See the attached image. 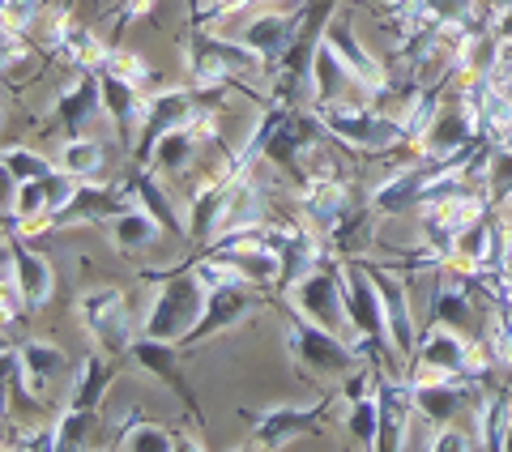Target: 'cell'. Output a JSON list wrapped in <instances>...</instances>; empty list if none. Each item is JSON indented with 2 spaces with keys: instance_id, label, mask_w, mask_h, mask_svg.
<instances>
[{
  "instance_id": "1",
  "label": "cell",
  "mask_w": 512,
  "mask_h": 452,
  "mask_svg": "<svg viewBox=\"0 0 512 452\" xmlns=\"http://www.w3.org/2000/svg\"><path fill=\"white\" fill-rule=\"evenodd\" d=\"M205 295L210 286L201 282L197 269H184V273H171V278L158 282L154 290V303L146 312V325L141 333L146 337H158V342H188V333L197 329V320L205 312Z\"/></svg>"
},
{
  "instance_id": "2",
  "label": "cell",
  "mask_w": 512,
  "mask_h": 452,
  "mask_svg": "<svg viewBox=\"0 0 512 452\" xmlns=\"http://www.w3.org/2000/svg\"><path fill=\"white\" fill-rule=\"evenodd\" d=\"M316 124L363 154H384L393 145L410 141L406 120L380 116V111H367V107H350V103H316Z\"/></svg>"
},
{
  "instance_id": "3",
  "label": "cell",
  "mask_w": 512,
  "mask_h": 452,
  "mask_svg": "<svg viewBox=\"0 0 512 452\" xmlns=\"http://www.w3.org/2000/svg\"><path fill=\"white\" fill-rule=\"evenodd\" d=\"M252 69H265L252 47L205 35L201 22L188 35V77L197 90H222L235 73H252Z\"/></svg>"
},
{
  "instance_id": "4",
  "label": "cell",
  "mask_w": 512,
  "mask_h": 452,
  "mask_svg": "<svg viewBox=\"0 0 512 452\" xmlns=\"http://www.w3.org/2000/svg\"><path fill=\"white\" fill-rule=\"evenodd\" d=\"M338 282H342L346 316H350V329H355L359 346L393 350L389 325H384V299H380V286L372 278V269H367L363 261H338Z\"/></svg>"
},
{
  "instance_id": "5",
  "label": "cell",
  "mask_w": 512,
  "mask_h": 452,
  "mask_svg": "<svg viewBox=\"0 0 512 452\" xmlns=\"http://www.w3.org/2000/svg\"><path fill=\"white\" fill-rule=\"evenodd\" d=\"M77 316H82V325L90 329V342L107 350L111 359H120V354H128V346L137 342L133 337V316H128V303L120 290H86L82 299H77Z\"/></svg>"
},
{
  "instance_id": "6",
  "label": "cell",
  "mask_w": 512,
  "mask_h": 452,
  "mask_svg": "<svg viewBox=\"0 0 512 452\" xmlns=\"http://www.w3.org/2000/svg\"><path fill=\"white\" fill-rule=\"evenodd\" d=\"M286 342H291L295 359L308 363L312 371H333V376H342V371H355L363 363L359 346H350L342 333L312 325L308 316H291V320H286Z\"/></svg>"
},
{
  "instance_id": "7",
  "label": "cell",
  "mask_w": 512,
  "mask_h": 452,
  "mask_svg": "<svg viewBox=\"0 0 512 452\" xmlns=\"http://www.w3.org/2000/svg\"><path fill=\"white\" fill-rule=\"evenodd\" d=\"M291 299H295V312L308 316L312 325L320 329H333V333H350L355 337V329H350V316H346V299H342V282H338V269H325L316 265L308 278H299L291 286ZM359 346V337H355Z\"/></svg>"
},
{
  "instance_id": "8",
  "label": "cell",
  "mask_w": 512,
  "mask_h": 452,
  "mask_svg": "<svg viewBox=\"0 0 512 452\" xmlns=\"http://www.w3.org/2000/svg\"><path fill=\"white\" fill-rule=\"evenodd\" d=\"M5 278H18V295L26 303V312H39L52 303L56 295V269L47 256L30 252L22 239H13V231H5Z\"/></svg>"
},
{
  "instance_id": "9",
  "label": "cell",
  "mask_w": 512,
  "mask_h": 452,
  "mask_svg": "<svg viewBox=\"0 0 512 452\" xmlns=\"http://www.w3.org/2000/svg\"><path fill=\"white\" fill-rule=\"evenodd\" d=\"M197 99H201L197 86H192V90H188V86H184V90H154V94H150V99H146V120H141V141L133 145V158H137V163H150L158 137H167L171 128L188 124Z\"/></svg>"
},
{
  "instance_id": "10",
  "label": "cell",
  "mask_w": 512,
  "mask_h": 452,
  "mask_svg": "<svg viewBox=\"0 0 512 452\" xmlns=\"http://www.w3.org/2000/svg\"><path fill=\"white\" fill-rule=\"evenodd\" d=\"M252 308H261V295H252V282L244 278H227V282H210V295H205V312L197 320V329L188 333L192 342H205L218 329H231L235 320H244Z\"/></svg>"
},
{
  "instance_id": "11",
  "label": "cell",
  "mask_w": 512,
  "mask_h": 452,
  "mask_svg": "<svg viewBox=\"0 0 512 452\" xmlns=\"http://www.w3.org/2000/svg\"><path fill=\"white\" fill-rule=\"evenodd\" d=\"M303 22H308V9H299V13H252L239 43L252 47L265 69H278L282 56L291 52V43L299 39Z\"/></svg>"
},
{
  "instance_id": "12",
  "label": "cell",
  "mask_w": 512,
  "mask_h": 452,
  "mask_svg": "<svg viewBox=\"0 0 512 452\" xmlns=\"http://www.w3.org/2000/svg\"><path fill=\"white\" fill-rule=\"evenodd\" d=\"M410 363H427V367L453 371V376H466V380L483 376V363H478L474 346H470L461 333L448 329V325L423 329V333H419V346H414V354H410Z\"/></svg>"
},
{
  "instance_id": "13",
  "label": "cell",
  "mask_w": 512,
  "mask_h": 452,
  "mask_svg": "<svg viewBox=\"0 0 512 452\" xmlns=\"http://www.w3.org/2000/svg\"><path fill=\"white\" fill-rule=\"evenodd\" d=\"M329 414V401H316V406H274L252 414V448H286L291 440H299L303 431H312L320 418Z\"/></svg>"
},
{
  "instance_id": "14",
  "label": "cell",
  "mask_w": 512,
  "mask_h": 452,
  "mask_svg": "<svg viewBox=\"0 0 512 452\" xmlns=\"http://www.w3.org/2000/svg\"><path fill=\"white\" fill-rule=\"evenodd\" d=\"M299 209H303V218H308V226H316L320 235H333L350 214H355V201H350L342 180H333V175L320 171L316 180L303 184Z\"/></svg>"
},
{
  "instance_id": "15",
  "label": "cell",
  "mask_w": 512,
  "mask_h": 452,
  "mask_svg": "<svg viewBox=\"0 0 512 452\" xmlns=\"http://www.w3.org/2000/svg\"><path fill=\"white\" fill-rule=\"evenodd\" d=\"M128 359L141 363V367L150 371V376L163 380L167 389L192 410V418H197V427H201V406H197V397H192V384H188V376H184L180 354H175V342H158V337H137V342L128 346Z\"/></svg>"
},
{
  "instance_id": "16",
  "label": "cell",
  "mask_w": 512,
  "mask_h": 452,
  "mask_svg": "<svg viewBox=\"0 0 512 452\" xmlns=\"http://www.w3.org/2000/svg\"><path fill=\"white\" fill-rule=\"evenodd\" d=\"M325 43H329V52L346 64L350 82H355L359 90H384V86H389V77H384L380 60L367 56V47L355 39V30H350L346 18H333V22L325 26Z\"/></svg>"
},
{
  "instance_id": "17",
  "label": "cell",
  "mask_w": 512,
  "mask_h": 452,
  "mask_svg": "<svg viewBox=\"0 0 512 452\" xmlns=\"http://www.w3.org/2000/svg\"><path fill=\"white\" fill-rule=\"evenodd\" d=\"M440 167H444V158H431V163H419V167H406V171L389 175V180L372 192V209L376 214H402V209H410V205H423L427 188L440 175Z\"/></svg>"
},
{
  "instance_id": "18",
  "label": "cell",
  "mask_w": 512,
  "mask_h": 452,
  "mask_svg": "<svg viewBox=\"0 0 512 452\" xmlns=\"http://www.w3.org/2000/svg\"><path fill=\"white\" fill-rule=\"evenodd\" d=\"M363 265L372 269V278H376V286H380V299H384V325H389V342L410 359L414 346H419V329H414V312H410L406 286L397 282L389 269H380V265H372V261H363Z\"/></svg>"
},
{
  "instance_id": "19",
  "label": "cell",
  "mask_w": 512,
  "mask_h": 452,
  "mask_svg": "<svg viewBox=\"0 0 512 452\" xmlns=\"http://www.w3.org/2000/svg\"><path fill=\"white\" fill-rule=\"evenodd\" d=\"M376 397H380V448H406V431H410V410H414V393L410 380H389L376 367Z\"/></svg>"
},
{
  "instance_id": "20",
  "label": "cell",
  "mask_w": 512,
  "mask_h": 452,
  "mask_svg": "<svg viewBox=\"0 0 512 452\" xmlns=\"http://www.w3.org/2000/svg\"><path fill=\"white\" fill-rule=\"evenodd\" d=\"M103 111V82H99V69H82V77L60 90L56 99V120L69 137H86V124Z\"/></svg>"
},
{
  "instance_id": "21",
  "label": "cell",
  "mask_w": 512,
  "mask_h": 452,
  "mask_svg": "<svg viewBox=\"0 0 512 452\" xmlns=\"http://www.w3.org/2000/svg\"><path fill=\"white\" fill-rule=\"evenodd\" d=\"M478 128H483V120H478V107H474V103H466V107L444 111V116L431 120L423 145H427V154H431V158L461 154V150H470V145H474Z\"/></svg>"
},
{
  "instance_id": "22",
  "label": "cell",
  "mask_w": 512,
  "mask_h": 452,
  "mask_svg": "<svg viewBox=\"0 0 512 452\" xmlns=\"http://www.w3.org/2000/svg\"><path fill=\"white\" fill-rule=\"evenodd\" d=\"M120 209H124V192L120 188H99L94 180H82L77 192L69 197V205H64L52 222H60V226H69V222H107V218H116Z\"/></svg>"
},
{
  "instance_id": "23",
  "label": "cell",
  "mask_w": 512,
  "mask_h": 452,
  "mask_svg": "<svg viewBox=\"0 0 512 452\" xmlns=\"http://www.w3.org/2000/svg\"><path fill=\"white\" fill-rule=\"evenodd\" d=\"M111 354L107 350H86L82 359L73 363V384H69V401L64 406H86V410H99V401H103V393H107V384H111Z\"/></svg>"
},
{
  "instance_id": "24",
  "label": "cell",
  "mask_w": 512,
  "mask_h": 452,
  "mask_svg": "<svg viewBox=\"0 0 512 452\" xmlns=\"http://www.w3.org/2000/svg\"><path fill=\"white\" fill-rule=\"evenodd\" d=\"M99 82H103V111L120 124L124 141L137 145V141H133V128L146 120V107H141V86L124 82V77L111 73V69H99Z\"/></svg>"
},
{
  "instance_id": "25",
  "label": "cell",
  "mask_w": 512,
  "mask_h": 452,
  "mask_svg": "<svg viewBox=\"0 0 512 452\" xmlns=\"http://www.w3.org/2000/svg\"><path fill=\"white\" fill-rule=\"evenodd\" d=\"M47 47H52L56 56H64L69 64H77V69H103L107 56H111L86 26H73L69 18H56L52 35H47Z\"/></svg>"
},
{
  "instance_id": "26",
  "label": "cell",
  "mask_w": 512,
  "mask_h": 452,
  "mask_svg": "<svg viewBox=\"0 0 512 452\" xmlns=\"http://www.w3.org/2000/svg\"><path fill=\"white\" fill-rule=\"evenodd\" d=\"M278 256H282L278 286L291 290L299 278H308V273L320 265V235H316V226H295V231H286Z\"/></svg>"
},
{
  "instance_id": "27",
  "label": "cell",
  "mask_w": 512,
  "mask_h": 452,
  "mask_svg": "<svg viewBox=\"0 0 512 452\" xmlns=\"http://www.w3.org/2000/svg\"><path fill=\"white\" fill-rule=\"evenodd\" d=\"M158 231H163V222H158L146 205H133V209H120L116 218H107V239L116 244L120 252H141L158 244Z\"/></svg>"
},
{
  "instance_id": "28",
  "label": "cell",
  "mask_w": 512,
  "mask_h": 452,
  "mask_svg": "<svg viewBox=\"0 0 512 452\" xmlns=\"http://www.w3.org/2000/svg\"><path fill=\"white\" fill-rule=\"evenodd\" d=\"M308 141H312V120H303L291 107H282L274 133H269V141H265V158L278 163V167H295Z\"/></svg>"
},
{
  "instance_id": "29",
  "label": "cell",
  "mask_w": 512,
  "mask_h": 452,
  "mask_svg": "<svg viewBox=\"0 0 512 452\" xmlns=\"http://www.w3.org/2000/svg\"><path fill=\"white\" fill-rule=\"evenodd\" d=\"M252 226H265V197H261V188L252 184V175H244V180L235 184L227 209H222L218 231L235 235V231H252Z\"/></svg>"
},
{
  "instance_id": "30",
  "label": "cell",
  "mask_w": 512,
  "mask_h": 452,
  "mask_svg": "<svg viewBox=\"0 0 512 452\" xmlns=\"http://www.w3.org/2000/svg\"><path fill=\"white\" fill-rule=\"evenodd\" d=\"M22 363H26V376H30V393H43L52 380H60L69 371V354L52 342H22Z\"/></svg>"
},
{
  "instance_id": "31",
  "label": "cell",
  "mask_w": 512,
  "mask_h": 452,
  "mask_svg": "<svg viewBox=\"0 0 512 452\" xmlns=\"http://www.w3.org/2000/svg\"><path fill=\"white\" fill-rule=\"evenodd\" d=\"M491 248H495V226L487 218H474L470 226H461L453 248H448V261L466 265V269H483L491 265Z\"/></svg>"
},
{
  "instance_id": "32",
  "label": "cell",
  "mask_w": 512,
  "mask_h": 452,
  "mask_svg": "<svg viewBox=\"0 0 512 452\" xmlns=\"http://www.w3.org/2000/svg\"><path fill=\"white\" fill-rule=\"evenodd\" d=\"M124 435H116V444L124 452H175V448H184L167 427H158V423H146L141 414H128V423L120 427Z\"/></svg>"
},
{
  "instance_id": "33",
  "label": "cell",
  "mask_w": 512,
  "mask_h": 452,
  "mask_svg": "<svg viewBox=\"0 0 512 452\" xmlns=\"http://www.w3.org/2000/svg\"><path fill=\"white\" fill-rule=\"evenodd\" d=\"M431 325H448V329H470L474 325V308L470 295L453 282H436V299H431Z\"/></svg>"
},
{
  "instance_id": "34",
  "label": "cell",
  "mask_w": 512,
  "mask_h": 452,
  "mask_svg": "<svg viewBox=\"0 0 512 452\" xmlns=\"http://www.w3.org/2000/svg\"><path fill=\"white\" fill-rule=\"evenodd\" d=\"M94 427H99V418H94V410H86V406H64V410H60V418L52 423V448H56V452L86 448Z\"/></svg>"
},
{
  "instance_id": "35",
  "label": "cell",
  "mask_w": 512,
  "mask_h": 452,
  "mask_svg": "<svg viewBox=\"0 0 512 452\" xmlns=\"http://www.w3.org/2000/svg\"><path fill=\"white\" fill-rule=\"evenodd\" d=\"M60 171L77 175V180H99L103 175V145L94 137H69L60 150Z\"/></svg>"
},
{
  "instance_id": "36",
  "label": "cell",
  "mask_w": 512,
  "mask_h": 452,
  "mask_svg": "<svg viewBox=\"0 0 512 452\" xmlns=\"http://www.w3.org/2000/svg\"><path fill=\"white\" fill-rule=\"evenodd\" d=\"M197 133H192L188 124H180V128H171L167 137H158V145H154V163L163 167V171H171V175H180L184 167H188V158L197 154Z\"/></svg>"
},
{
  "instance_id": "37",
  "label": "cell",
  "mask_w": 512,
  "mask_h": 452,
  "mask_svg": "<svg viewBox=\"0 0 512 452\" xmlns=\"http://www.w3.org/2000/svg\"><path fill=\"white\" fill-rule=\"evenodd\" d=\"M346 427H350V435H355L363 448H380V397L363 393V397L350 401Z\"/></svg>"
},
{
  "instance_id": "38",
  "label": "cell",
  "mask_w": 512,
  "mask_h": 452,
  "mask_svg": "<svg viewBox=\"0 0 512 452\" xmlns=\"http://www.w3.org/2000/svg\"><path fill=\"white\" fill-rule=\"evenodd\" d=\"M133 188H137V201L150 209V214L163 222V231H171V235H180V239H188V231L180 226V218H175V209H171V201H167V192H163V184L154 180V175H137L133 180Z\"/></svg>"
},
{
  "instance_id": "39",
  "label": "cell",
  "mask_w": 512,
  "mask_h": 452,
  "mask_svg": "<svg viewBox=\"0 0 512 452\" xmlns=\"http://www.w3.org/2000/svg\"><path fill=\"white\" fill-rule=\"evenodd\" d=\"M508 393H495V397H487L483 401V410H478V431H483V435H478V444H483V448H504V431H508V418H504V410H508Z\"/></svg>"
},
{
  "instance_id": "40",
  "label": "cell",
  "mask_w": 512,
  "mask_h": 452,
  "mask_svg": "<svg viewBox=\"0 0 512 452\" xmlns=\"http://www.w3.org/2000/svg\"><path fill=\"white\" fill-rule=\"evenodd\" d=\"M0 171H9L18 184H30V180H43V175H52L56 167L47 163L43 154H35V150H22V145H9L5 158H0Z\"/></svg>"
},
{
  "instance_id": "41",
  "label": "cell",
  "mask_w": 512,
  "mask_h": 452,
  "mask_svg": "<svg viewBox=\"0 0 512 452\" xmlns=\"http://www.w3.org/2000/svg\"><path fill=\"white\" fill-rule=\"evenodd\" d=\"M103 69L120 73L124 82H133V86H146V82H150V69H146V60H141L137 52H111Z\"/></svg>"
},
{
  "instance_id": "42",
  "label": "cell",
  "mask_w": 512,
  "mask_h": 452,
  "mask_svg": "<svg viewBox=\"0 0 512 452\" xmlns=\"http://www.w3.org/2000/svg\"><path fill=\"white\" fill-rule=\"evenodd\" d=\"M39 9H43V0H5V26L26 30L39 18Z\"/></svg>"
},
{
  "instance_id": "43",
  "label": "cell",
  "mask_w": 512,
  "mask_h": 452,
  "mask_svg": "<svg viewBox=\"0 0 512 452\" xmlns=\"http://www.w3.org/2000/svg\"><path fill=\"white\" fill-rule=\"evenodd\" d=\"M431 448L436 452H466V448H483L474 440V435H466V431H440L436 440H431Z\"/></svg>"
},
{
  "instance_id": "44",
  "label": "cell",
  "mask_w": 512,
  "mask_h": 452,
  "mask_svg": "<svg viewBox=\"0 0 512 452\" xmlns=\"http://www.w3.org/2000/svg\"><path fill=\"white\" fill-rule=\"evenodd\" d=\"M491 192H495V197H512V154H500V158H495Z\"/></svg>"
},
{
  "instance_id": "45",
  "label": "cell",
  "mask_w": 512,
  "mask_h": 452,
  "mask_svg": "<svg viewBox=\"0 0 512 452\" xmlns=\"http://www.w3.org/2000/svg\"><path fill=\"white\" fill-rule=\"evenodd\" d=\"M158 9V0H128V5L120 9V26L137 22V18H150V13Z\"/></svg>"
},
{
  "instance_id": "46",
  "label": "cell",
  "mask_w": 512,
  "mask_h": 452,
  "mask_svg": "<svg viewBox=\"0 0 512 452\" xmlns=\"http://www.w3.org/2000/svg\"><path fill=\"white\" fill-rule=\"evenodd\" d=\"M495 39H500V43H512V9L500 13V22H495Z\"/></svg>"
},
{
  "instance_id": "47",
  "label": "cell",
  "mask_w": 512,
  "mask_h": 452,
  "mask_svg": "<svg viewBox=\"0 0 512 452\" xmlns=\"http://www.w3.org/2000/svg\"><path fill=\"white\" fill-rule=\"evenodd\" d=\"M504 278L512 282V226H508V239H504Z\"/></svg>"
},
{
  "instance_id": "48",
  "label": "cell",
  "mask_w": 512,
  "mask_h": 452,
  "mask_svg": "<svg viewBox=\"0 0 512 452\" xmlns=\"http://www.w3.org/2000/svg\"><path fill=\"white\" fill-rule=\"evenodd\" d=\"M504 452H512V418H508V431H504Z\"/></svg>"
},
{
  "instance_id": "49",
  "label": "cell",
  "mask_w": 512,
  "mask_h": 452,
  "mask_svg": "<svg viewBox=\"0 0 512 452\" xmlns=\"http://www.w3.org/2000/svg\"><path fill=\"white\" fill-rule=\"evenodd\" d=\"M508 214H512V197H508Z\"/></svg>"
}]
</instances>
